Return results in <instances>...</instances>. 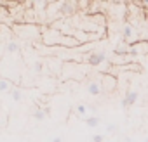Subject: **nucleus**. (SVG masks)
<instances>
[{
    "label": "nucleus",
    "instance_id": "f257e3e1",
    "mask_svg": "<svg viewBox=\"0 0 148 142\" xmlns=\"http://www.w3.org/2000/svg\"><path fill=\"white\" fill-rule=\"evenodd\" d=\"M106 61V54L105 52H91L87 55V64L89 66H99Z\"/></svg>",
    "mask_w": 148,
    "mask_h": 142
},
{
    "label": "nucleus",
    "instance_id": "f03ea898",
    "mask_svg": "<svg viewBox=\"0 0 148 142\" xmlns=\"http://www.w3.org/2000/svg\"><path fill=\"white\" fill-rule=\"evenodd\" d=\"M138 97H139V94H138L136 90H131V92H127V94L124 95L120 106H122L124 109H127V108H131V106H134V104L138 102Z\"/></svg>",
    "mask_w": 148,
    "mask_h": 142
},
{
    "label": "nucleus",
    "instance_id": "7ed1b4c3",
    "mask_svg": "<svg viewBox=\"0 0 148 142\" xmlns=\"http://www.w3.org/2000/svg\"><path fill=\"white\" fill-rule=\"evenodd\" d=\"M58 11H59V14H63V16H70V14H73V11H75V5L70 4V2H61V4L58 5Z\"/></svg>",
    "mask_w": 148,
    "mask_h": 142
},
{
    "label": "nucleus",
    "instance_id": "20e7f679",
    "mask_svg": "<svg viewBox=\"0 0 148 142\" xmlns=\"http://www.w3.org/2000/svg\"><path fill=\"white\" fill-rule=\"evenodd\" d=\"M49 113H51V108H38L37 111H33V118L37 121H44L49 116Z\"/></svg>",
    "mask_w": 148,
    "mask_h": 142
},
{
    "label": "nucleus",
    "instance_id": "39448f33",
    "mask_svg": "<svg viewBox=\"0 0 148 142\" xmlns=\"http://www.w3.org/2000/svg\"><path fill=\"white\" fill-rule=\"evenodd\" d=\"M87 92L91 94V95H99L101 94V87H99V83H96V82H89L87 83Z\"/></svg>",
    "mask_w": 148,
    "mask_h": 142
},
{
    "label": "nucleus",
    "instance_id": "423d86ee",
    "mask_svg": "<svg viewBox=\"0 0 148 142\" xmlns=\"http://www.w3.org/2000/svg\"><path fill=\"white\" fill-rule=\"evenodd\" d=\"M132 35H134L132 26H131V24H125V26H124V30H122V38H124V40H131V38H132Z\"/></svg>",
    "mask_w": 148,
    "mask_h": 142
},
{
    "label": "nucleus",
    "instance_id": "0eeeda50",
    "mask_svg": "<svg viewBox=\"0 0 148 142\" xmlns=\"http://www.w3.org/2000/svg\"><path fill=\"white\" fill-rule=\"evenodd\" d=\"M86 125L94 128V126L99 125V118H98V116H87V118H86Z\"/></svg>",
    "mask_w": 148,
    "mask_h": 142
},
{
    "label": "nucleus",
    "instance_id": "6e6552de",
    "mask_svg": "<svg viewBox=\"0 0 148 142\" xmlns=\"http://www.w3.org/2000/svg\"><path fill=\"white\" fill-rule=\"evenodd\" d=\"M7 50H9V52H18V50H19V45H18L16 42H9V43H7Z\"/></svg>",
    "mask_w": 148,
    "mask_h": 142
},
{
    "label": "nucleus",
    "instance_id": "1a4fd4ad",
    "mask_svg": "<svg viewBox=\"0 0 148 142\" xmlns=\"http://www.w3.org/2000/svg\"><path fill=\"white\" fill-rule=\"evenodd\" d=\"M33 68H35V71H37V73H42V71H44V62H42V61H37Z\"/></svg>",
    "mask_w": 148,
    "mask_h": 142
},
{
    "label": "nucleus",
    "instance_id": "9d476101",
    "mask_svg": "<svg viewBox=\"0 0 148 142\" xmlns=\"http://www.w3.org/2000/svg\"><path fill=\"white\" fill-rule=\"evenodd\" d=\"M12 99L14 101H21V90L19 89H14L12 90Z\"/></svg>",
    "mask_w": 148,
    "mask_h": 142
},
{
    "label": "nucleus",
    "instance_id": "9b49d317",
    "mask_svg": "<svg viewBox=\"0 0 148 142\" xmlns=\"http://www.w3.org/2000/svg\"><path fill=\"white\" fill-rule=\"evenodd\" d=\"M7 89H9V83L5 80H0V92H5Z\"/></svg>",
    "mask_w": 148,
    "mask_h": 142
},
{
    "label": "nucleus",
    "instance_id": "f8f14e48",
    "mask_svg": "<svg viewBox=\"0 0 148 142\" xmlns=\"http://www.w3.org/2000/svg\"><path fill=\"white\" fill-rule=\"evenodd\" d=\"M86 111H87V108H86L84 104H79V106H77V113H79V114H82V116H84V114H86Z\"/></svg>",
    "mask_w": 148,
    "mask_h": 142
},
{
    "label": "nucleus",
    "instance_id": "ddd939ff",
    "mask_svg": "<svg viewBox=\"0 0 148 142\" xmlns=\"http://www.w3.org/2000/svg\"><path fill=\"white\" fill-rule=\"evenodd\" d=\"M92 142H103V135H92Z\"/></svg>",
    "mask_w": 148,
    "mask_h": 142
},
{
    "label": "nucleus",
    "instance_id": "4468645a",
    "mask_svg": "<svg viewBox=\"0 0 148 142\" xmlns=\"http://www.w3.org/2000/svg\"><path fill=\"white\" fill-rule=\"evenodd\" d=\"M115 130H117V126H115V125H112V123L106 126V132H110V133H112V132H115Z\"/></svg>",
    "mask_w": 148,
    "mask_h": 142
},
{
    "label": "nucleus",
    "instance_id": "2eb2a0df",
    "mask_svg": "<svg viewBox=\"0 0 148 142\" xmlns=\"http://www.w3.org/2000/svg\"><path fill=\"white\" fill-rule=\"evenodd\" d=\"M52 142H63V140H61L59 137H54V139H52Z\"/></svg>",
    "mask_w": 148,
    "mask_h": 142
},
{
    "label": "nucleus",
    "instance_id": "dca6fc26",
    "mask_svg": "<svg viewBox=\"0 0 148 142\" xmlns=\"http://www.w3.org/2000/svg\"><path fill=\"white\" fill-rule=\"evenodd\" d=\"M145 142H148V137H146V140H145Z\"/></svg>",
    "mask_w": 148,
    "mask_h": 142
}]
</instances>
